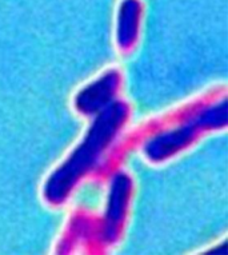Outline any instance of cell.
Instances as JSON below:
<instances>
[{
  "label": "cell",
  "instance_id": "6da1fadb",
  "mask_svg": "<svg viewBox=\"0 0 228 255\" xmlns=\"http://www.w3.org/2000/svg\"><path fill=\"white\" fill-rule=\"evenodd\" d=\"M124 117L125 107L121 103H117L110 107V110L103 114V117L98 119L86 142L71 156L67 164H64L52 176L48 188V197L59 201L66 191H70L75 180L80 178L84 171H87L88 167L94 163L99 151L115 135L117 127L124 122Z\"/></svg>",
  "mask_w": 228,
  "mask_h": 255
},
{
  "label": "cell",
  "instance_id": "7a4b0ae2",
  "mask_svg": "<svg viewBox=\"0 0 228 255\" xmlns=\"http://www.w3.org/2000/svg\"><path fill=\"white\" fill-rule=\"evenodd\" d=\"M117 75L115 72H108L103 79L92 84L78 97V107L86 113H92L104 106L114 95L117 86Z\"/></svg>",
  "mask_w": 228,
  "mask_h": 255
},
{
  "label": "cell",
  "instance_id": "3957f363",
  "mask_svg": "<svg viewBox=\"0 0 228 255\" xmlns=\"http://www.w3.org/2000/svg\"><path fill=\"white\" fill-rule=\"evenodd\" d=\"M139 4L136 0H128L124 3L120 13L119 23V43L120 46H131L136 35L137 16H139Z\"/></svg>",
  "mask_w": 228,
  "mask_h": 255
}]
</instances>
